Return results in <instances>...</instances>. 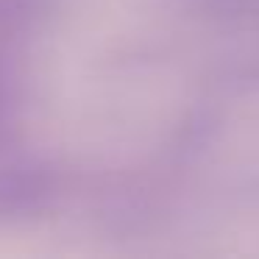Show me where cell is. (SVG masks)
<instances>
[{"label": "cell", "mask_w": 259, "mask_h": 259, "mask_svg": "<svg viewBox=\"0 0 259 259\" xmlns=\"http://www.w3.org/2000/svg\"><path fill=\"white\" fill-rule=\"evenodd\" d=\"M42 195H45V187L36 176H28V173L0 176V212L31 209Z\"/></svg>", "instance_id": "6da1fadb"}, {"label": "cell", "mask_w": 259, "mask_h": 259, "mask_svg": "<svg viewBox=\"0 0 259 259\" xmlns=\"http://www.w3.org/2000/svg\"><path fill=\"white\" fill-rule=\"evenodd\" d=\"M0 112H3V98H0Z\"/></svg>", "instance_id": "7a4b0ae2"}]
</instances>
